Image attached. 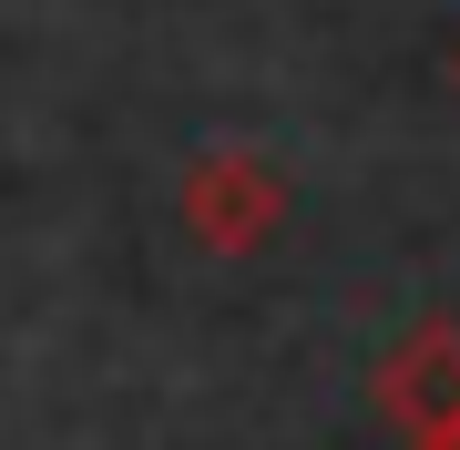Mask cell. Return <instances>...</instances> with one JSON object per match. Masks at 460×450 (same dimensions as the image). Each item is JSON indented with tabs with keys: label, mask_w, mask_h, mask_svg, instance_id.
I'll use <instances>...</instances> for the list:
<instances>
[{
	"label": "cell",
	"mask_w": 460,
	"mask_h": 450,
	"mask_svg": "<svg viewBox=\"0 0 460 450\" xmlns=\"http://www.w3.org/2000/svg\"><path fill=\"white\" fill-rule=\"evenodd\" d=\"M266 216H277V174L256 164V154H205L195 174H184V225L205 235V246H256Z\"/></svg>",
	"instance_id": "1"
}]
</instances>
